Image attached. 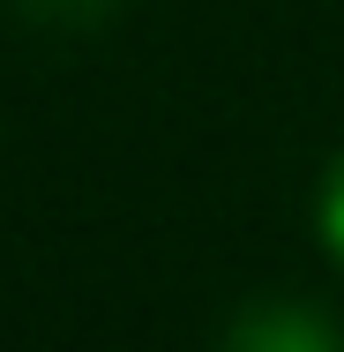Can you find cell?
Returning <instances> with one entry per match:
<instances>
[{
    "mask_svg": "<svg viewBox=\"0 0 344 352\" xmlns=\"http://www.w3.org/2000/svg\"><path fill=\"white\" fill-rule=\"evenodd\" d=\"M225 352H344L337 322L307 300H255L232 315L225 330Z\"/></svg>",
    "mask_w": 344,
    "mask_h": 352,
    "instance_id": "obj_1",
    "label": "cell"
},
{
    "mask_svg": "<svg viewBox=\"0 0 344 352\" xmlns=\"http://www.w3.org/2000/svg\"><path fill=\"white\" fill-rule=\"evenodd\" d=\"M314 225H322V240H330V255L344 263V157L330 165V180H322V210H314Z\"/></svg>",
    "mask_w": 344,
    "mask_h": 352,
    "instance_id": "obj_2",
    "label": "cell"
}]
</instances>
